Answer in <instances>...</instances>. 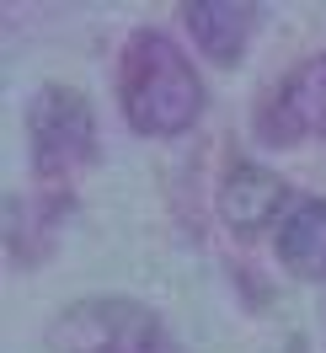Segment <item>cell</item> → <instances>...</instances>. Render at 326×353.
I'll return each instance as SVG.
<instances>
[{
  "label": "cell",
  "mask_w": 326,
  "mask_h": 353,
  "mask_svg": "<svg viewBox=\"0 0 326 353\" xmlns=\"http://www.w3.org/2000/svg\"><path fill=\"white\" fill-rule=\"evenodd\" d=\"M252 134L267 150H294L305 139H326V54H310L283 70L252 108Z\"/></svg>",
  "instance_id": "obj_4"
},
{
  "label": "cell",
  "mask_w": 326,
  "mask_h": 353,
  "mask_svg": "<svg viewBox=\"0 0 326 353\" xmlns=\"http://www.w3.org/2000/svg\"><path fill=\"white\" fill-rule=\"evenodd\" d=\"M27 166L38 188H70L81 172L96 166L102 134H96V108L81 86L70 81H43L27 97Z\"/></svg>",
  "instance_id": "obj_2"
},
{
  "label": "cell",
  "mask_w": 326,
  "mask_h": 353,
  "mask_svg": "<svg viewBox=\"0 0 326 353\" xmlns=\"http://www.w3.org/2000/svg\"><path fill=\"white\" fill-rule=\"evenodd\" d=\"M176 11H182V27H187L193 48L209 65L236 70L246 59V48H252L262 6H252V0H182Z\"/></svg>",
  "instance_id": "obj_7"
},
{
  "label": "cell",
  "mask_w": 326,
  "mask_h": 353,
  "mask_svg": "<svg viewBox=\"0 0 326 353\" xmlns=\"http://www.w3.org/2000/svg\"><path fill=\"white\" fill-rule=\"evenodd\" d=\"M273 257L294 279H326V199H294L273 230Z\"/></svg>",
  "instance_id": "obj_8"
},
{
  "label": "cell",
  "mask_w": 326,
  "mask_h": 353,
  "mask_svg": "<svg viewBox=\"0 0 326 353\" xmlns=\"http://www.w3.org/2000/svg\"><path fill=\"white\" fill-rule=\"evenodd\" d=\"M203 75L193 70L187 48L161 27H139L123 38L118 54V108L123 123L145 139H176L203 118Z\"/></svg>",
  "instance_id": "obj_1"
},
{
  "label": "cell",
  "mask_w": 326,
  "mask_h": 353,
  "mask_svg": "<svg viewBox=\"0 0 326 353\" xmlns=\"http://www.w3.org/2000/svg\"><path fill=\"white\" fill-rule=\"evenodd\" d=\"M75 199H70V188H32V193H11L6 199V257L11 268H38L59 246L65 236V220Z\"/></svg>",
  "instance_id": "obj_6"
},
{
  "label": "cell",
  "mask_w": 326,
  "mask_h": 353,
  "mask_svg": "<svg viewBox=\"0 0 326 353\" xmlns=\"http://www.w3.org/2000/svg\"><path fill=\"white\" fill-rule=\"evenodd\" d=\"M289 203H294L289 182L262 161H230L225 176H219V220L236 236H257L267 225H278Z\"/></svg>",
  "instance_id": "obj_5"
},
{
  "label": "cell",
  "mask_w": 326,
  "mask_h": 353,
  "mask_svg": "<svg viewBox=\"0 0 326 353\" xmlns=\"http://www.w3.org/2000/svg\"><path fill=\"white\" fill-rule=\"evenodd\" d=\"M48 353H187L150 300L134 294H86L70 300L43 332Z\"/></svg>",
  "instance_id": "obj_3"
}]
</instances>
